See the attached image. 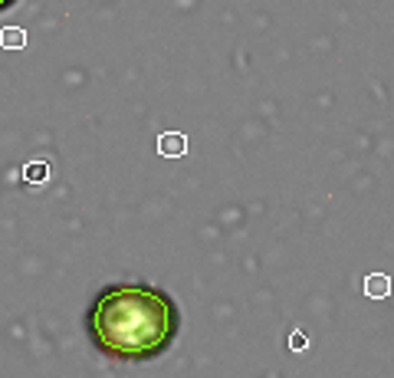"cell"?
<instances>
[{
  "mask_svg": "<svg viewBox=\"0 0 394 378\" xmlns=\"http://www.w3.org/2000/svg\"><path fill=\"white\" fill-rule=\"evenodd\" d=\"M92 345L112 362H151L174 345L181 310L164 290L151 283L105 286L86 313Z\"/></svg>",
  "mask_w": 394,
  "mask_h": 378,
  "instance_id": "cell-1",
  "label": "cell"
},
{
  "mask_svg": "<svg viewBox=\"0 0 394 378\" xmlns=\"http://www.w3.org/2000/svg\"><path fill=\"white\" fill-rule=\"evenodd\" d=\"M188 152V138L181 135V132H164L158 138V155L161 158H181Z\"/></svg>",
  "mask_w": 394,
  "mask_h": 378,
  "instance_id": "cell-2",
  "label": "cell"
},
{
  "mask_svg": "<svg viewBox=\"0 0 394 378\" xmlns=\"http://www.w3.org/2000/svg\"><path fill=\"white\" fill-rule=\"evenodd\" d=\"M365 293H368L371 300H385L388 293H391V276L388 273H368L365 276Z\"/></svg>",
  "mask_w": 394,
  "mask_h": 378,
  "instance_id": "cell-3",
  "label": "cell"
},
{
  "mask_svg": "<svg viewBox=\"0 0 394 378\" xmlns=\"http://www.w3.org/2000/svg\"><path fill=\"white\" fill-rule=\"evenodd\" d=\"M0 46H4V50H23L26 33L20 26H4V30H0Z\"/></svg>",
  "mask_w": 394,
  "mask_h": 378,
  "instance_id": "cell-4",
  "label": "cell"
},
{
  "mask_svg": "<svg viewBox=\"0 0 394 378\" xmlns=\"http://www.w3.org/2000/svg\"><path fill=\"white\" fill-rule=\"evenodd\" d=\"M23 178L33 181V184H40V181L50 178V168H46V162H36V164H30V168L23 172Z\"/></svg>",
  "mask_w": 394,
  "mask_h": 378,
  "instance_id": "cell-5",
  "label": "cell"
},
{
  "mask_svg": "<svg viewBox=\"0 0 394 378\" xmlns=\"http://www.w3.org/2000/svg\"><path fill=\"white\" fill-rule=\"evenodd\" d=\"M289 345H292V352H302V349H306V335H302V332H292L289 335Z\"/></svg>",
  "mask_w": 394,
  "mask_h": 378,
  "instance_id": "cell-6",
  "label": "cell"
},
{
  "mask_svg": "<svg viewBox=\"0 0 394 378\" xmlns=\"http://www.w3.org/2000/svg\"><path fill=\"white\" fill-rule=\"evenodd\" d=\"M20 0H0V14H4V10H10V7H17Z\"/></svg>",
  "mask_w": 394,
  "mask_h": 378,
  "instance_id": "cell-7",
  "label": "cell"
}]
</instances>
